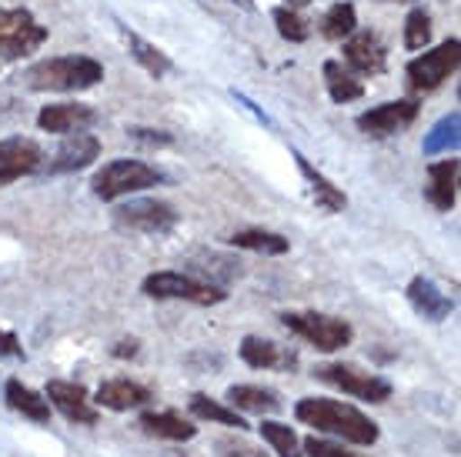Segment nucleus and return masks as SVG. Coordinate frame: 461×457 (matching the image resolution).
<instances>
[{
  "instance_id": "obj_3",
  "label": "nucleus",
  "mask_w": 461,
  "mask_h": 457,
  "mask_svg": "<svg viewBox=\"0 0 461 457\" xmlns=\"http://www.w3.org/2000/svg\"><path fill=\"white\" fill-rule=\"evenodd\" d=\"M164 181V174L158 167H150L144 160H131V157H117L107 160L101 171L94 174L91 191L94 197L101 201H121L127 194H138V191H148V187H158Z\"/></svg>"
},
{
  "instance_id": "obj_9",
  "label": "nucleus",
  "mask_w": 461,
  "mask_h": 457,
  "mask_svg": "<svg viewBox=\"0 0 461 457\" xmlns=\"http://www.w3.org/2000/svg\"><path fill=\"white\" fill-rule=\"evenodd\" d=\"M117 228L138 230V234H167L177 228V211L167 201L158 197H138V201H127V204L114 207Z\"/></svg>"
},
{
  "instance_id": "obj_36",
  "label": "nucleus",
  "mask_w": 461,
  "mask_h": 457,
  "mask_svg": "<svg viewBox=\"0 0 461 457\" xmlns=\"http://www.w3.org/2000/svg\"><path fill=\"white\" fill-rule=\"evenodd\" d=\"M21 341H17V334L11 331H4L0 327V357H21Z\"/></svg>"
},
{
  "instance_id": "obj_4",
  "label": "nucleus",
  "mask_w": 461,
  "mask_h": 457,
  "mask_svg": "<svg viewBox=\"0 0 461 457\" xmlns=\"http://www.w3.org/2000/svg\"><path fill=\"white\" fill-rule=\"evenodd\" d=\"M281 324H285L291 334H298L301 341H308L312 347H318L321 354H335V351L348 347L351 337H355L348 320L331 318V314H318V310H285V314H281Z\"/></svg>"
},
{
  "instance_id": "obj_1",
  "label": "nucleus",
  "mask_w": 461,
  "mask_h": 457,
  "mask_svg": "<svg viewBox=\"0 0 461 457\" xmlns=\"http://www.w3.org/2000/svg\"><path fill=\"white\" fill-rule=\"evenodd\" d=\"M294 417L301 424L314 427L318 435H331L345 444L357 447H371L378 444V424L371 421L365 411H357L355 404H345V400L335 398H301L294 404Z\"/></svg>"
},
{
  "instance_id": "obj_8",
  "label": "nucleus",
  "mask_w": 461,
  "mask_h": 457,
  "mask_svg": "<svg viewBox=\"0 0 461 457\" xmlns=\"http://www.w3.org/2000/svg\"><path fill=\"white\" fill-rule=\"evenodd\" d=\"M314 378L331 384V388L345 390L357 400H368V404H384L392 398V384L371 371H361L355 364H321L314 367Z\"/></svg>"
},
{
  "instance_id": "obj_5",
  "label": "nucleus",
  "mask_w": 461,
  "mask_h": 457,
  "mask_svg": "<svg viewBox=\"0 0 461 457\" xmlns=\"http://www.w3.org/2000/svg\"><path fill=\"white\" fill-rule=\"evenodd\" d=\"M140 291L148 294L150 300H187V304H197V308H211V304H221L228 298L224 287L208 284V281H197L191 274H181V271H158V274H148Z\"/></svg>"
},
{
  "instance_id": "obj_11",
  "label": "nucleus",
  "mask_w": 461,
  "mask_h": 457,
  "mask_svg": "<svg viewBox=\"0 0 461 457\" xmlns=\"http://www.w3.org/2000/svg\"><path fill=\"white\" fill-rule=\"evenodd\" d=\"M47 404L74 424H87V427L97 424V408H94V400L84 384H74V381H47Z\"/></svg>"
},
{
  "instance_id": "obj_32",
  "label": "nucleus",
  "mask_w": 461,
  "mask_h": 457,
  "mask_svg": "<svg viewBox=\"0 0 461 457\" xmlns=\"http://www.w3.org/2000/svg\"><path fill=\"white\" fill-rule=\"evenodd\" d=\"M431 40V13L415 7V11L404 17V47L408 50H421Z\"/></svg>"
},
{
  "instance_id": "obj_38",
  "label": "nucleus",
  "mask_w": 461,
  "mask_h": 457,
  "mask_svg": "<svg viewBox=\"0 0 461 457\" xmlns=\"http://www.w3.org/2000/svg\"><path fill=\"white\" fill-rule=\"evenodd\" d=\"M291 4H294V7H301V4H312V0H291Z\"/></svg>"
},
{
  "instance_id": "obj_24",
  "label": "nucleus",
  "mask_w": 461,
  "mask_h": 457,
  "mask_svg": "<svg viewBox=\"0 0 461 457\" xmlns=\"http://www.w3.org/2000/svg\"><path fill=\"white\" fill-rule=\"evenodd\" d=\"M324 84H328V94L335 103H351L357 97H365V84L357 80V74L341 64V60H324Z\"/></svg>"
},
{
  "instance_id": "obj_2",
  "label": "nucleus",
  "mask_w": 461,
  "mask_h": 457,
  "mask_svg": "<svg viewBox=\"0 0 461 457\" xmlns=\"http://www.w3.org/2000/svg\"><path fill=\"white\" fill-rule=\"evenodd\" d=\"M101 80H104V64L87 54L50 58L27 70V84L34 91H87Z\"/></svg>"
},
{
  "instance_id": "obj_34",
  "label": "nucleus",
  "mask_w": 461,
  "mask_h": 457,
  "mask_svg": "<svg viewBox=\"0 0 461 457\" xmlns=\"http://www.w3.org/2000/svg\"><path fill=\"white\" fill-rule=\"evenodd\" d=\"M214 457H271V454H265L261 447L248 444V441L224 437V441H218V454H214Z\"/></svg>"
},
{
  "instance_id": "obj_37",
  "label": "nucleus",
  "mask_w": 461,
  "mask_h": 457,
  "mask_svg": "<svg viewBox=\"0 0 461 457\" xmlns=\"http://www.w3.org/2000/svg\"><path fill=\"white\" fill-rule=\"evenodd\" d=\"M138 347H140L138 337H124V341L114 344V357H138Z\"/></svg>"
},
{
  "instance_id": "obj_21",
  "label": "nucleus",
  "mask_w": 461,
  "mask_h": 457,
  "mask_svg": "<svg viewBox=\"0 0 461 457\" xmlns=\"http://www.w3.org/2000/svg\"><path fill=\"white\" fill-rule=\"evenodd\" d=\"M140 427L144 435L161 437V441H194L197 427L177 411H144L140 414Z\"/></svg>"
},
{
  "instance_id": "obj_18",
  "label": "nucleus",
  "mask_w": 461,
  "mask_h": 457,
  "mask_svg": "<svg viewBox=\"0 0 461 457\" xmlns=\"http://www.w3.org/2000/svg\"><path fill=\"white\" fill-rule=\"evenodd\" d=\"M404 294H408V304H411L421 318L435 320V324H438V320H448L451 310H455V300H451L448 294H441L438 284L425 274L411 277V284H408Z\"/></svg>"
},
{
  "instance_id": "obj_30",
  "label": "nucleus",
  "mask_w": 461,
  "mask_h": 457,
  "mask_svg": "<svg viewBox=\"0 0 461 457\" xmlns=\"http://www.w3.org/2000/svg\"><path fill=\"white\" fill-rule=\"evenodd\" d=\"M355 27H357V13L348 0L335 4V7L321 17V34L328 37V40H345V37L355 34Z\"/></svg>"
},
{
  "instance_id": "obj_13",
  "label": "nucleus",
  "mask_w": 461,
  "mask_h": 457,
  "mask_svg": "<svg viewBox=\"0 0 461 457\" xmlns=\"http://www.w3.org/2000/svg\"><path fill=\"white\" fill-rule=\"evenodd\" d=\"M345 64L351 74H361V77L381 74L388 64V47L371 31H355L351 37H345Z\"/></svg>"
},
{
  "instance_id": "obj_22",
  "label": "nucleus",
  "mask_w": 461,
  "mask_h": 457,
  "mask_svg": "<svg viewBox=\"0 0 461 457\" xmlns=\"http://www.w3.org/2000/svg\"><path fill=\"white\" fill-rule=\"evenodd\" d=\"M4 400H7V408L17 414H23L27 421L34 424H47L50 421V404H47V398H41L34 388H27L23 381L11 378L7 381V388H4Z\"/></svg>"
},
{
  "instance_id": "obj_19",
  "label": "nucleus",
  "mask_w": 461,
  "mask_h": 457,
  "mask_svg": "<svg viewBox=\"0 0 461 457\" xmlns=\"http://www.w3.org/2000/svg\"><path fill=\"white\" fill-rule=\"evenodd\" d=\"M154 398L144 384L138 381H127V378H114V381H104L97 394H94V404L97 408H104V411H134V408H144L148 400Z\"/></svg>"
},
{
  "instance_id": "obj_7",
  "label": "nucleus",
  "mask_w": 461,
  "mask_h": 457,
  "mask_svg": "<svg viewBox=\"0 0 461 457\" xmlns=\"http://www.w3.org/2000/svg\"><path fill=\"white\" fill-rule=\"evenodd\" d=\"M458 60H461V40L451 37V40L438 44L435 50H428V54L411 60V64L404 67V80H408V87L415 94L438 91L441 84L458 70Z\"/></svg>"
},
{
  "instance_id": "obj_17",
  "label": "nucleus",
  "mask_w": 461,
  "mask_h": 457,
  "mask_svg": "<svg viewBox=\"0 0 461 457\" xmlns=\"http://www.w3.org/2000/svg\"><path fill=\"white\" fill-rule=\"evenodd\" d=\"M458 171H461V164L455 157L435 160V164L428 167L425 197L435 211H451V207L458 204Z\"/></svg>"
},
{
  "instance_id": "obj_28",
  "label": "nucleus",
  "mask_w": 461,
  "mask_h": 457,
  "mask_svg": "<svg viewBox=\"0 0 461 457\" xmlns=\"http://www.w3.org/2000/svg\"><path fill=\"white\" fill-rule=\"evenodd\" d=\"M258 431H261V437L271 444V451H275L277 457H304V454H301L298 435H294V427H288V424L271 421V417H261Z\"/></svg>"
},
{
  "instance_id": "obj_16",
  "label": "nucleus",
  "mask_w": 461,
  "mask_h": 457,
  "mask_svg": "<svg viewBox=\"0 0 461 457\" xmlns=\"http://www.w3.org/2000/svg\"><path fill=\"white\" fill-rule=\"evenodd\" d=\"M238 354L248 367H258V371H288V367L298 364V357L291 354L288 347L267 341V337H258V334H248L238 347Z\"/></svg>"
},
{
  "instance_id": "obj_12",
  "label": "nucleus",
  "mask_w": 461,
  "mask_h": 457,
  "mask_svg": "<svg viewBox=\"0 0 461 457\" xmlns=\"http://www.w3.org/2000/svg\"><path fill=\"white\" fill-rule=\"evenodd\" d=\"M44 164V154L37 148L34 140L27 138H7L0 140V187L21 181L27 174L41 171Z\"/></svg>"
},
{
  "instance_id": "obj_25",
  "label": "nucleus",
  "mask_w": 461,
  "mask_h": 457,
  "mask_svg": "<svg viewBox=\"0 0 461 457\" xmlns=\"http://www.w3.org/2000/svg\"><path fill=\"white\" fill-rule=\"evenodd\" d=\"M121 37H124L127 50H131V58L138 60L140 67L148 70L150 77H164V74H171V58L164 54V50H158L154 44H148L140 34H134L131 27H121Z\"/></svg>"
},
{
  "instance_id": "obj_27",
  "label": "nucleus",
  "mask_w": 461,
  "mask_h": 457,
  "mask_svg": "<svg viewBox=\"0 0 461 457\" xmlns=\"http://www.w3.org/2000/svg\"><path fill=\"white\" fill-rule=\"evenodd\" d=\"M230 247H241V251H254V254H267V257H277V254H288V237H281L275 230H238L230 237Z\"/></svg>"
},
{
  "instance_id": "obj_26",
  "label": "nucleus",
  "mask_w": 461,
  "mask_h": 457,
  "mask_svg": "<svg viewBox=\"0 0 461 457\" xmlns=\"http://www.w3.org/2000/svg\"><path fill=\"white\" fill-rule=\"evenodd\" d=\"M187 408H191V414H194L197 421L224 424V427H238V431H244V427H248V421L241 417V411H234V408H228V404H221V400L208 398V394H191Z\"/></svg>"
},
{
  "instance_id": "obj_6",
  "label": "nucleus",
  "mask_w": 461,
  "mask_h": 457,
  "mask_svg": "<svg viewBox=\"0 0 461 457\" xmlns=\"http://www.w3.org/2000/svg\"><path fill=\"white\" fill-rule=\"evenodd\" d=\"M47 40V27L31 11L11 7L0 11V60H21L41 50Z\"/></svg>"
},
{
  "instance_id": "obj_14",
  "label": "nucleus",
  "mask_w": 461,
  "mask_h": 457,
  "mask_svg": "<svg viewBox=\"0 0 461 457\" xmlns=\"http://www.w3.org/2000/svg\"><path fill=\"white\" fill-rule=\"evenodd\" d=\"M101 154V140L94 138V134H70L64 144L58 148V154L47 160V174H74V171H84L87 164H94Z\"/></svg>"
},
{
  "instance_id": "obj_29",
  "label": "nucleus",
  "mask_w": 461,
  "mask_h": 457,
  "mask_svg": "<svg viewBox=\"0 0 461 457\" xmlns=\"http://www.w3.org/2000/svg\"><path fill=\"white\" fill-rule=\"evenodd\" d=\"M458 130H461V117L458 111H451L448 117H441L438 124L428 130L425 144H421V150H425L428 157H435V154H445V150H455L458 148Z\"/></svg>"
},
{
  "instance_id": "obj_15",
  "label": "nucleus",
  "mask_w": 461,
  "mask_h": 457,
  "mask_svg": "<svg viewBox=\"0 0 461 457\" xmlns=\"http://www.w3.org/2000/svg\"><path fill=\"white\" fill-rule=\"evenodd\" d=\"M97 121L94 107L87 103H47L37 114V127L47 134H77Z\"/></svg>"
},
{
  "instance_id": "obj_33",
  "label": "nucleus",
  "mask_w": 461,
  "mask_h": 457,
  "mask_svg": "<svg viewBox=\"0 0 461 457\" xmlns=\"http://www.w3.org/2000/svg\"><path fill=\"white\" fill-rule=\"evenodd\" d=\"M301 451L308 457H361V454H355V451H348L345 444L324 441V437H308V441L301 444Z\"/></svg>"
},
{
  "instance_id": "obj_35",
  "label": "nucleus",
  "mask_w": 461,
  "mask_h": 457,
  "mask_svg": "<svg viewBox=\"0 0 461 457\" xmlns=\"http://www.w3.org/2000/svg\"><path fill=\"white\" fill-rule=\"evenodd\" d=\"M134 140H140V144H154V148H167L171 144V134H164V130H148V127H134V130H127Z\"/></svg>"
},
{
  "instance_id": "obj_10",
  "label": "nucleus",
  "mask_w": 461,
  "mask_h": 457,
  "mask_svg": "<svg viewBox=\"0 0 461 457\" xmlns=\"http://www.w3.org/2000/svg\"><path fill=\"white\" fill-rule=\"evenodd\" d=\"M418 121V101H388V103H378V107H371L365 114H357V130L361 134H368L375 140H384V138H394V134H402L408 127Z\"/></svg>"
},
{
  "instance_id": "obj_20",
  "label": "nucleus",
  "mask_w": 461,
  "mask_h": 457,
  "mask_svg": "<svg viewBox=\"0 0 461 457\" xmlns=\"http://www.w3.org/2000/svg\"><path fill=\"white\" fill-rule=\"evenodd\" d=\"M224 398H228L224 404H228V408H234V411L261 414V417H271V414H277L281 408H285L277 390L258 388V384H234V388H228V394H224Z\"/></svg>"
},
{
  "instance_id": "obj_23",
  "label": "nucleus",
  "mask_w": 461,
  "mask_h": 457,
  "mask_svg": "<svg viewBox=\"0 0 461 457\" xmlns=\"http://www.w3.org/2000/svg\"><path fill=\"white\" fill-rule=\"evenodd\" d=\"M294 160H298V171H301V177L312 184V194H314V201H318V207H324V211H331V214H338V211H345L348 207V197L338 191L335 184L328 181L321 171H314V164L304 154H298L294 150Z\"/></svg>"
},
{
  "instance_id": "obj_31",
  "label": "nucleus",
  "mask_w": 461,
  "mask_h": 457,
  "mask_svg": "<svg viewBox=\"0 0 461 457\" xmlns=\"http://www.w3.org/2000/svg\"><path fill=\"white\" fill-rule=\"evenodd\" d=\"M271 17H275V23H277V34L285 37V40H291V44H304V40L312 37L308 21H304L298 11H291V7H275Z\"/></svg>"
}]
</instances>
